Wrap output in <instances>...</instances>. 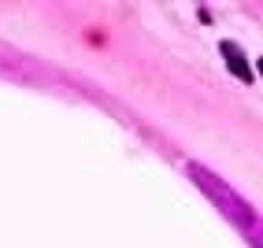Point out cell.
<instances>
[{"mask_svg": "<svg viewBox=\"0 0 263 248\" xmlns=\"http://www.w3.org/2000/svg\"><path fill=\"white\" fill-rule=\"evenodd\" d=\"M222 56H226V67H230L241 82H252V70H249V63H245V52L234 41H222Z\"/></svg>", "mask_w": 263, "mask_h": 248, "instance_id": "7a4b0ae2", "label": "cell"}, {"mask_svg": "<svg viewBox=\"0 0 263 248\" xmlns=\"http://www.w3.org/2000/svg\"><path fill=\"white\" fill-rule=\"evenodd\" d=\"M189 178L204 189V197L212 200V204H215V207L222 211V215L234 222V226H241L249 237H256L259 219H256V211L249 207V200H245V197H237V193H234L230 185H226V182L219 178V174H212V170H208V167H200V163H189Z\"/></svg>", "mask_w": 263, "mask_h": 248, "instance_id": "6da1fadb", "label": "cell"}]
</instances>
